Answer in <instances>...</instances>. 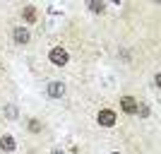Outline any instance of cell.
Masks as SVG:
<instances>
[{"instance_id":"7c38bea8","label":"cell","mask_w":161,"mask_h":154,"mask_svg":"<svg viewBox=\"0 0 161 154\" xmlns=\"http://www.w3.org/2000/svg\"><path fill=\"white\" fill-rule=\"evenodd\" d=\"M53 154H63V152H53Z\"/></svg>"},{"instance_id":"9c48e42d","label":"cell","mask_w":161,"mask_h":154,"mask_svg":"<svg viewBox=\"0 0 161 154\" xmlns=\"http://www.w3.org/2000/svg\"><path fill=\"white\" fill-rule=\"evenodd\" d=\"M89 10H94V12H101V10H103V5H101V3H89Z\"/></svg>"},{"instance_id":"277c9868","label":"cell","mask_w":161,"mask_h":154,"mask_svg":"<svg viewBox=\"0 0 161 154\" xmlns=\"http://www.w3.org/2000/svg\"><path fill=\"white\" fill-rule=\"evenodd\" d=\"M63 94H65V84H63V82H51V84H48V96L60 99Z\"/></svg>"},{"instance_id":"8992f818","label":"cell","mask_w":161,"mask_h":154,"mask_svg":"<svg viewBox=\"0 0 161 154\" xmlns=\"http://www.w3.org/2000/svg\"><path fill=\"white\" fill-rule=\"evenodd\" d=\"M22 17H24L29 24H34V22L39 20V12H36V7H34V5H27L24 10H22Z\"/></svg>"},{"instance_id":"5b68a950","label":"cell","mask_w":161,"mask_h":154,"mask_svg":"<svg viewBox=\"0 0 161 154\" xmlns=\"http://www.w3.org/2000/svg\"><path fill=\"white\" fill-rule=\"evenodd\" d=\"M120 106H123L125 113H135V111H137V101H135L132 96H123V99H120Z\"/></svg>"},{"instance_id":"30bf717a","label":"cell","mask_w":161,"mask_h":154,"mask_svg":"<svg viewBox=\"0 0 161 154\" xmlns=\"http://www.w3.org/2000/svg\"><path fill=\"white\" fill-rule=\"evenodd\" d=\"M137 111H140L142 118H147V116H149V106H137Z\"/></svg>"},{"instance_id":"52a82bcc","label":"cell","mask_w":161,"mask_h":154,"mask_svg":"<svg viewBox=\"0 0 161 154\" xmlns=\"http://www.w3.org/2000/svg\"><path fill=\"white\" fill-rule=\"evenodd\" d=\"M29 39H31V36H29V31L24 27H17V29H14V41H17V43H27Z\"/></svg>"},{"instance_id":"3957f363","label":"cell","mask_w":161,"mask_h":154,"mask_svg":"<svg viewBox=\"0 0 161 154\" xmlns=\"http://www.w3.org/2000/svg\"><path fill=\"white\" fill-rule=\"evenodd\" d=\"M0 149L3 152H14L17 149V140H14L12 135H3L0 137Z\"/></svg>"},{"instance_id":"7a4b0ae2","label":"cell","mask_w":161,"mask_h":154,"mask_svg":"<svg viewBox=\"0 0 161 154\" xmlns=\"http://www.w3.org/2000/svg\"><path fill=\"white\" fill-rule=\"evenodd\" d=\"M96 121H99V125H103V128H111V125H115V113L111 111V108H103V111H99Z\"/></svg>"},{"instance_id":"6da1fadb","label":"cell","mask_w":161,"mask_h":154,"mask_svg":"<svg viewBox=\"0 0 161 154\" xmlns=\"http://www.w3.org/2000/svg\"><path fill=\"white\" fill-rule=\"evenodd\" d=\"M48 58H51L53 65H65V63H67V51H65V48H60V46H55V48H51Z\"/></svg>"},{"instance_id":"ba28073f","label":"cell","mask_w":161,"mask_h":154,"mask_svg":"<svg viewBox=\"0 0 161 154\" xmlns=\"http://www.w3.org/2000/svg\"><path fill=\"white\" fill-rule=\"evenodd\" d=\"M5 113H7V118H17V108H14V106H7Z\"/></svg>"},{"instance_id":"8fae6325","label":"cell","mask_w":161,"mask_h":154,"mask_svg":"<svg viewBox=\"0 0 161 154\" xmlns=\"http://www.w3.org/2000/svg\"><path fill=\"white\" fill-rule=\"evenodd\" d=\"M29 128H31V130H41V125H39L36 121H31V123H29Z\"/></svg>"},{"instance_id":"4fadbf2b","label":"cell","mask_w":161,"mask_h":154,"mask_svg":"<svg viewBox=\"0 0 161 154\" xmlns=\"http://www.w3.org/2000/svg\"><path fill=\"white\" fill-rule=\"evenodd\" d=\"M113 154H118V152H113Z\"/></svg>"}]
</instances>
